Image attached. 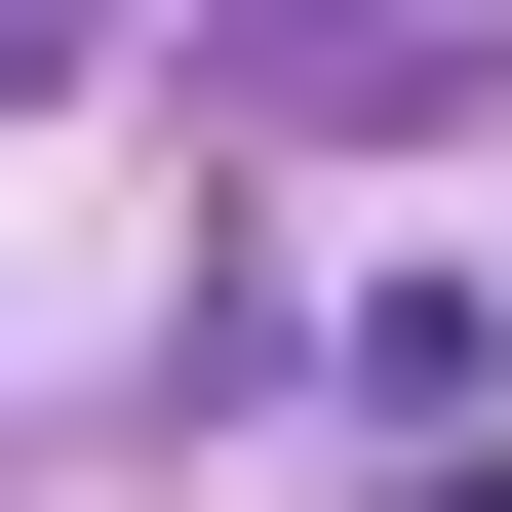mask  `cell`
I'll list each match as a JSON object with an SVG mask.
<instances>
[{"instance_id": "6da1fadb", "label": "cell", "mask_w": 512, "mask_h": 512, "mask_svg": "<svg viewBox=\"0 0 512 512\" xmlns=\"http://www.w3.org/2000/svg\"><path fill=\"white\" fill-rule=\"evenodd\" d=\"M197 79H237V119H394L434 40H394V0H197Z\"/></svg>"}]
</instances>
